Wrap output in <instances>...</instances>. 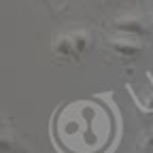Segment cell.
<instances>
[{"label":"cell","mask_w":153,"mask_h":153,"mask_svg":"<svg viewBox=\"0 0 153 153\" xmlns=\"http://www.w3.org/2000/svg\"><path fill=\"white\" fill-rule=\"evenodd\" d=\"M151 28H153V13H151Z\"/></svg>","instance_id":"obj_5"},{"label":"cell","mask_w":153,"mask_h":153,"mask_svg":"<svg viewBox=\"0 0 153 153\" xmlns=\"http://www.w3.org/2000/svg\"><path fill=\"white\" fill-rule=\"evenodd\" d=\"M113 30H115V32H119V34L138 36V38H145V36L149 34V28H147L145 17H140V15H136V13L119 15V17L113 22Z\"/></svg>","instance_id":"obj_2"},{"label":"cell","mask_w":153,"mask_h":153,"mask_svg":"<svg viewBox=\"0 0 153 153\" xmlns=\"http://www.w3.org/2000/svg\"><path fill=\"white\" fill-rule=\"evenodd\" d=\"M53 55L57 57V60H64V62H79L81 57L79 53H76L72 41H70V34H62L55 38L53 43Z\"/></svg>","instance_id":"obj_3"},{"label":"cell","mask_w":153,"mask_h":153,"mask_svg":"<svg viewBox=\"0 0 153 153\" xmlns=\"http://www.w3.org/2000/svg\"><path fill=\"white\" fill-rule=\"evenodd\" d=\"M106 51L117 57V60H134L143 53V45L136 41H130V38H119V36H113L104 43Z\"/></svg>","instance_id":"obj_1"},{"label":"cell","mask_w":153,"mask_h":153,"mask_svg":"<svg viewBox=\"0 0 153 153\" xmlns=\"http://www.w3.org/2000/svg\"><path fill=\"white\" fill-rule=\"evenodd\" d=\"M70 34V41L76 49V53H79V57H83L89 49H91V34L87 30H72L68 32Z\"/></svg>","instance_id":"obj_4"}]
</instances>
